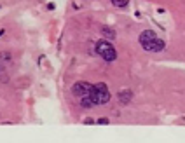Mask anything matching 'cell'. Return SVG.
<instances>
[{
    "label": "cell",
    "instance_id": "obj_5",
    "mask_svg": "<svg viewBox=\"0 0 185 143\" xmlns=\"http://www.w3.org/2000/svg\"><path fill=\"white\" fill-rule=\"evenodd\" d=\"M117 98H119L120 105H128L133 100V92L129 89H120L119 94H117Z\"/></svg>",
    "mask_w": 185,
    "mask_h": 143
},
{
    "label": "cell",
    "instance_id": "obj_7",
    "mask_svg": "<svg viewBox=\"0 0 185 143\" xmlns=\"http://www.w3.org/2000/svg\"><path fill=\"white\" fill-rule=\"evenodd\" d=\"M156 39V32H152V30H145V32H142V35H140V44H145V42H150V40Z\"/></svg>",
    "mask_w": 185,
    "mask_h": 143
},
{
    "label": "cell",
    "instance_id": "obj_8",
    "mask_svg": "<svg viewBox=\"0 0 185 143\" xmlns=\"http://www.w3.org/2000/svg\"><path fill=\"white\" fill-rule=\"evenodd\" d=\"M115 7H126L128 4H129V0H110Z\"/></svg>",
    "mask_w": 185,
    "mask_h": 143
},
{
    "label": "cell",
    "instance_id": "obj_11",
    "mask_svg": "<svg viewBox=\"0 0 185 143\" xmlns=\"http://www.w3.org/2000/svg\"><path fill=\"white\" fill-rule=\"evenodd\" d=\"M4 33H5V30H0V37H2V35H4Z\"/></svg>",
    "mask_w": 185,
    "mask_h": 143
},
{
    "label": "cell",
    "instance_id": "obj_3",
    "mask_svg": "<svg viewBox=\"0 0 185 143\" xmlns=\"http://www.w3.org/2000/svg\"><path fill=\"white\" fill-rule=\"evenodd\" d=\"M91 87H93V86L89 84V82H75L73 87H72V92H73L75 96L82 98V96H87V94H89Z\"/></svg>",
    "mask_w": 185,
    "mask_h": 143
},
{
    "label": "cell",
    "instance_id": "obj_2",
    "mask_svg": "<svg viewBox=\"0 0 185 143\" xmlns=\"http://www.w3.org/2000/svg\"><path fill=\"white\" fill-rule=\"evenodd\" d=\"M94 49H96V52H98L105 61H108V63H112V61L117 59V52H115L114 45H112L108 40H98V42L94 44Z\"/></svg>",
    "mask_w": 185,
    "mask_h": 143
},
{
    "label": "cell",
    "instance_id": "obj_10",
    "mask_svg": "<svg viewBox=\"0 0 185 143\" xmlns=\"http://www.w3.org/2000/svg\"><path fill=\"white\" fill-rule=\"evenodd\" d=\"M98 124L105 126V124H108V119H98Z\"/></svg>",
    "mask_w": 185,
    "mask_h": 143
},
{
    "label": "cell",
    "instance_id": "obj_6",
    "mask_svg": "<svg viewBox=\"0 0 185 143\" xmlns=\"http://www.w3.org/2000/svg\"><path fill=\"white\" fill-rule=\"evenodd\" d=\"M100 33H101L106 40H114L115 37H117L115 30H114V28H110V26H101V28H100Z\"/></svg>",
    "mask_w": 185,
    "mask_h": 143
},
{
    "label": "cell",
    "instance_id": "obj_9",
    "mask_svg": "<svg viewBox=\"0 0 185 143\" xmlns=\"http://www.w3.org/2000/svg\"><path fill=\"white\" fill-rule=\"evenodd\" d=\"M11 59H12L11 52H0V61H11Z\"/></svg>",
    "mask_w": 185,
    "mask_h": 143
},
{
    "label": "cell",
    "instance_id": "obj_4",
    "mask_svg": "<svg viewBox=\"0 0 185 143\" xmlns=\"http://www.w3.org/2000/svg\"><path fill=\"white\" fill-rule=\"evenodd\" d=\"M143 45V49L148 52H161L164 47H166V44H164V40H159L157 37L154 40H150V42H145V44H142Z\"/></svg>",
    "mask_w": 185,
    "mask_h": 143
},
{
    "label": "cell",
    "instance_id": "obj_1",
    "mask_svg": "<svg viewBox=\"0 0 185 143\" xmlns=\"http://www.w3.org/2000/svg\"><path fill=\"white\" fill-rule=\"evenodd\" d=\"M87 98L91 100L93 105H105L110 101V92L106 89V86L103 82H100V84H94L91 87V91L87 94Z\"/></svg>",
    "mask_w": 185,
    "mask_h": 143
}]
</instances>
